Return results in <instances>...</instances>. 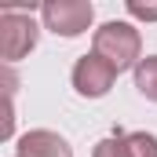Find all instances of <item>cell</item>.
<instances>
[{"mask_svg": "<svg viewBox=\"0 0 157 157\" xmlns=\"http://www.w3.org/2000/svg\"><path fill=\"white\" fill-rule=\"evenodd\" d=\"M128 143L135 157H157V135L150 132H128Z\"/></svg>", "mask_w": 157, "mask_h": 157, "instance_id": "ba28073f", "label": "cell"}, {"mask_svg": "<svg viewBox=\"0 0 157 157\" xmlns=\"http://www.w3.org/2000/svg\"><path fill=\"white\" fill-rule=\"evenodd\" d=\"M135 91L143 99L157 102V55H146L139 66H135Z\"/></svg>", "mask_w": 157, "mask_h": 157, "instance_id": "8992f818", "label": "cell"}, {"mask_svg": "<svg viewBox=\"0 0 157 157\" xmlns=\"http://www.w3.org/2000/svg\"><path fill=\"white\" fill-rule=\"evenodd\" d=\"M40 18H44V29H51L55 37H80L88 33L95 7L88 0H48L40 7Z\"/></svg>", "mask_w": 157, "mask_h": 157, "instance_id": "3957f363", "label": "cell"}, {"mask_svg": "<svg viewBox=\"0 0 157 157\" xmlns=\"http://www.w3.org/2000/svg\"><path fill=\"white\" fill-rule=\"evenodd\" d=\"M18 157H73V146L51 128H33L18 139Z\"/></svg>", "mask_w": 157, "mask_h": 157, "instance_id": "5b68a950", "label": "cell"}, {"mask_svg": "<svg viewBox=\"0 0 157 157\" xmlns=\"http://www.w3.org/2000/svg\"><path fill=\"white\" fill-rule=\"evenodd\" d=\"M128 15L132 18H143V22H157V4H143V0H128Z\"/></svg>", "mask_w": 157, "mask_h": 157, "instance_id": "9c48e42d", "label": "cell"}, {"mask_svg": "<svg viewBox=\"0 0 157 157\" xmlns=\"http://www.w3.org/2000/svg\"><path fill=\"white\" fill-rule=\"evenodd\" d=\"M37 37H40V29L29 18V11H18V7L0 11V55H4V62L26 59L37 48Z\"/></svg>", "mask_w": 157, "mask_h": 157, "instance_id": "7a4b0ae2", "label": "cell"}, {"mask_svg": "<svg viewBox=\"0 0 157 157\" xmlns=\"http://www.w3.org/2000/svg\"><path fill=\"white\" fill-rule=\"evenodd\" d=\"M91 51L102 55L117 73H124V70H135L143 62V37H139V29L132 22H117L113 18V22H102L95 29Z\"/></svg>", "mask_w": 157, "mask_h": 157, "instance_id": "6da1fadb", "label": "cell"}, {"mask_svg": "<svg viewBox=\"0 0 157 157\" xmlns=\"http://www.w3.org/2000/svg\"><path fill=\"white\" fill-rule=\"evenodd\" d=\"M91 157H135L132 154V143H128V132H113V135L99 139Z\"/></svg>", "mask_w": 157, "mask_h": 157, "instance_id": "52a82bcc", "label": "cell"}, {"mask_svg": "<svg viewBox=\"0 0 157 157\" xmlns=\"http://www.w3.org/2000/svg\"><path fill=\"white\" fill-rule=\"evenodd\" d=\"M15 157H18V154H15Z\"/></svg>", "mask_w": 157, "mask_h": 157, "instance_id": "30bf717a", "label": "cell"}, {"mask_svg": "<svg viewBox=\"0 0 157 157\" xmlns=\"http://www.w3.org/2000/svg\"><path fill=\"white\" fill-rule=\"evenodd\" d=\"M113 80H117V70L102 59V55H80L77 66H73V88H77V95L84 99H102V95H110V88H113Z\"/></svg>", "mask_w": 157, "mask_h": 157, "instance_id": "277c9868", "label": "cell"}]
</instances>
